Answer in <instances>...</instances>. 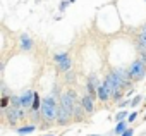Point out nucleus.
I'll return each instance as SVG.
<instances>
[{"label": "nucleus", "mask_w": 146, "mask_h": 136, "mask_svg": "<svg viewBox=\"0 0 146 136\" xmlns=\"http://www.w3.org/2000/svg\"><path fill=\"white\" fill-rule=\"evenodd\" d=\"M58 110H60V103L57 102V98L53 95H46L41 100V115L48 124H55L58 119Z\"/></svg>", "instance_id": "1"}, {"label": "nucleus", "mask_w": 146, "mask_h": 136, "mask_svg": "<svg viewBox=\"0 0 146 136\" xmlns=\"http://www.w3.org/2000/svg\"><path fill=\"white\" fill-rule=\"evenodd\" d=\"M24 109H23V103H21V95H12L11 97V105L9 109L4 112L5 115V121L11 124V126H16L19 122V119L24 117Z\"/></svg>", "instance_id": "2"}, {"label": "nucleus", "mask_w": 146, "mask_h": 136, "mask_svg": "<svg viewBox=\"0 0 146 136\" xmlns=\"http://www.w3.org/2000/svg\"><path fill=\"white\" fill-rule=\"evenodd\" d=\"M129 74H131V79H132V81H141V79H144V76H146V64H144L141 59L132 60L131 65H129Z\"/></svg>", "instance_id": "3"}, {"label": "nucleus", "mask_w": 146, "mask_h": 136, "mask_svg": "<svg viewBox=\"0 0 146 136\" xmlns=\"http://www.w3.org/2000/svg\"><path fill=\"white\" fill-rule=\"evenodd\" d=\"M53 62L57 64L58 71L60 73H70L72 71V60H70V55L67 52H58V53H53Z\"/></svg>", "instance_id": "4"}, {"label": "nucleus", "mask_w": 146, "mask_h": 136, "mask_svg": "<svg viewBox=\"0 0 146 136\" xmlns=\"http://www.w3.org/2000/svg\"><path fill=\"white\" fill-rule=\"evenodd\" d=\"M33 102H35V91H31V90H24V91L21 93V103H23V109L29 112L31 107H33Z\"/></svg>", "instance_id": "5"}, {"label": "nucleus", "mask_w": 146, "mask_h": 136, "mask_svg": "<svg viewBox=\"0 0 146 136\" xmlns=\"http://www.w3.org/2000/svg\"><path fill=\"white\" fill-rule=\"evenodd\" d=\"M19 48H21V52H31L33 50V38L28 33H23L19 36Z\"/></svg>", "instance_id": "6"}, {"label": "nucleus", "mask_w": 146, "mask_h": 136, "mask_svg": "<svg viewBox=\"0 0 146 136\" xmlns=\"http://www.w3.org/2000/svg\"><path fill=\"white\" fill-rule=\"evenodd\" d=\"M81 105H83V109H84V112H86L88 115H91V114L95 112V100H93L88 93L81 97Z\"/></svg>", "instance_id": "7"}, {"label": "nucleus", "mask_w": 146, "mask_h": 136, "mask_svg": "<svg viewBox=\"0 0 146 136\" xmlns=\"http://www.w3.org/2000/svg\"><path fill=\"white\" fill-rule=\"evenodd\" d=\"M84 115H88L86 112H84V109H83V105H81V100L76 103V107H74V121H83L84 119Z\"/></svg>", "instance_id": "8"}, {"label": "nucleus", "mask_w": 146, "mask_h": 136, "mask_svg": "<svg viewBox=\"0 0 146 136\" xmlns=\"http://www.w3.org/2000/svg\"><path fill=\"white\" fill-rule=\"evenodd\" d=\"M110 98H112V95H110V93H108V90L102 85V86L98 88V100H100V102H103V103H107Z\"/></svg>", "instance_id": "9"}, {"label": "nucleus", "mask_w": 146, "mask_h": 136, "mask_svg": "<svg viewBox=\"0 0 146 136\" xmlns=\"http://www.w3.org/2000/svg\"><path fill=\"white\" fill-rule=\"evenodd\" d=\"M129 122L127 121H122V122H117V126H115V129H113V133L117 134V136H122L127 129H129V126H127Z\"/></svg>", "instance_id": "10"}, {"label": "nucleus", "mask_w": 146, "mask_h": 136, "mask_svg": "<svg viewBox=\"0 0 146 136\" xmlns=\"http://www.w3.org/2000/svg\"><path fill=\"white\" fill-rule=\"evenodd\" d=\"M35 129H36V124H26V126L17 127V134H21V136H24V134H31Z\"/></svg>", "instance_id": "11"}, {"label": "nucleus", "mask_w": 146, "mask_h": 136, "mask_svg": "<svg viewBox=\"0 0 146 136\" xmlns=\"http://www.w3.org/2000/svg\"><path fill=\"white\" fill-rule=\"evenodd\" d=\"M28 115H29V121H31V122H40L41 117H43V115H41V110H29Z\"/></svg>", "instance_id": "12"}, {"label": "nucleus", "mask_w": 146, "mask_h": 136, "mask_svg": "<svg viewBox=\"0 0 146 136\" xmlns=\"http://www.w3.org/2000/svg\"><path fill=\"white\" fill-rule=\"evenodd\" d=\"M9 105H11V97L9 95H2V100H0V109L5 112L9 109Z\"/></svg>", "instance_id": "13"}, {"label": "nucleus", "mask_w": 146, "mask_h": 136, "mask_svg": "<svg viewBox=\"0 0 146 136\" xmlns=\"http://www.w3.org/2000/svg\"><path fill=\"white\" fill-rule=\"evenodd\" d=\"M127 119H129L127 110H119V112L115 114V121H117V122H122V121H127Z\"/></svg>", "instance_id": "14"}, {"label": "nucleus", "mask_w": 146, "mask_h": 136, "mask_svg": "<svg viewBox=\"0 0 146 136\" xmlns=\"http://www.w3.org/2000/svg\"><path fill=\"white\" fill-rule=\"evenodd\" d=\"M137 52H139V57H137V59H141V60L146 64V48L141 47V45H137Z\"/></svg>", "instance_id": "15"}, {"label": "nucleus", "mask_w": 146, "mask_h": 136, "mask_svg": "<svg viewBox=\"0 0 146 136\" xmlns=\"http://www.w3.org/2000/svg\"><path fill=\"white\" fill-rule=\"evenodd\" d=\"M137 45H141V47L146 48V33H144V31L139 33V36H137Z\"/></svg>", "instance_id": "16"}, {"label": "nucleus", "mask_w": 146, "mask_h": 136, "mask_svg": "<svg viewBox=\"0 0 146 136\" xmlns=\"http://www.w3.org/2000/svg\"><path fill=\"white\" fill-rule=\"evenodd\" d=\"M74 79H76V74L72 73V71L65 74V83H67V85H72V83H74Z\"/></svg>", "instance_id": "17"}, {"label": "nucleus", "mask_w": 146, "mask_h": 136, "mask_svg": "<svg viewBox=\"0 0 146 136\" xmlns=\"http://www.w3.org/2000/svg\"><path fill=\"white\" fill-rule=\"evenodd\" d=\"M141 100H143V97H141V95H136V97L131 100V107H137V105L141 103Z\"/></svg>", "instance_id": "18"}, {"label": "nucleus", "mask_w": 146, "mask_h": 136, "mask_svg": "<svg viewBox=\"0 0 146 136\" xmlns=\"http://www.w3.org/2000/svg\"><path fill=\"white\" fill-rule=\"evenodd\" d=\"M122 97H125V95H124V91H117V93L112 97V100H113V102H119V100H122Z\"/></svg>", "instance_id": "19"}, {"label": "nucleus", "mask_w": 146, "mask_h": 136, "mask_svg": "<svg viewBox=\"0 0 146 136\" xmlns=\"http://www.w3.org/2000/svg\"><path fill=\"white\" fill-rule=\"evenodd\" d=\"M137 119V110H134V112H131L129 114V119H127V122H134Z\"/></svg>", "instance_id": "20"}, {"label": "nucleus", "mask_w": 146, "mask_h": 136, "mask_svg": "<svg viewBox=\"0 0 146 136\" xmlns=\"http://www.w3.org/2000/svg\"><path fill=\"white\" fill-rule=\"evenodd\" d=\"M132 134H134V129H132V127H129V129H127L122 136H132Z\"/></svg>", "instance_id": "21"}, {"label": "nucleus", "mask_w": 146, "mask_h": 136, "mask_svg": "<svg viewBox=\"0 0 146 136\" xmlns=\"http://www.w3.org/2000/svg\"><path fill=\"white\" fill-rule=\"evenodd\" d=\"M45 136H55V134H52V133H48V134H45Z\"/></svg>", "instance_id": "22"}, {"label": "nucleus", "mask_w": 146, "mask_h": 136, "mask_svg": "<svg viewBox=\"0 0 146 136\" xmlns=\"http://www.w3.org/2000/svg\"><path fill=\"white\" fill-rule=\"evenodd\" d=\"M88 136H102V134H88Z\"/></svg>", "instance_id": "23"}, {"label": "nucleus", "mask_w": 146, "mask_h": 136, "mask_svg": "<svg viewBox=\"0 0 146 136\" xmlns=\"http://www.w3.org/2000/svg\"><path fill=\"white\" fill-rule=\"evenodd\" d=\"M143 31H144V33H146V24H144V26H143Z\"/></svg>", "instance_id": "24"}, {"label": "nucleus", "mask_w": 146, "mask_h": 136, "mask_svg": "<svg viewBox=\"0 0 146 136\" xmlns=\"http://www.w3.org/2000/svg\"><path fill=\"white\" fill-rule=\"evenodd\" d=\"M144 119H146V114H144Z\"/></svg>", "instance_id": "25"}, {"label": "nucleus", "mask_w": 146, "mask_h": 136, "mask_svg": "<svg viewBox=\"0 0 146 136\" xmlns=\"http://www.w3.org/2000/svg\"><path fill=\"white\" fill-rule=\"evenodd\" d=\"M144 100H146V97H144Z\"/></svg>", "instance_id": "26"}]
</instances>
